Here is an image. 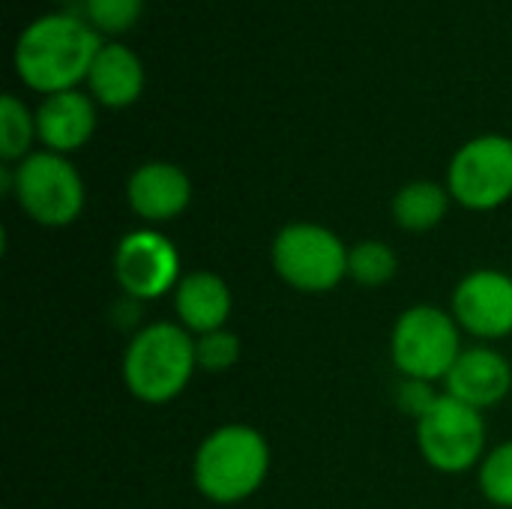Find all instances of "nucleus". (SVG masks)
Listing matches in <instances>:
<instances>
[{
    "label": "nucleus",
    "instance_id": "423d86ee",
    "mask_svg": "<svg viewBox=\"0 0 512 509\" xmlns=\"http://www.w3.org/2000/svg\"><path fill=\"white\" fill-rule=\"evenodd\" d=\"M462 351V327L456 324L453 312L429 303L405 309L390 333L393 366L408 381L444 384Z\"/></svg>",
    "mask_w": 512,
    "mask_h": 509
},
{
    "label": "nucleus",
    "instance_id": "dca6fc26",
    "mask_svg": "<svg viewBox=\"0 0 512 509\" xmlns=\"http://www.w3.org/2000/svg\"><path fill=\"white\" fill-rule=\"evenodd\" d=\"M453 195L447 189V183H435V180H411L405 186H399V192L393 195L390 213L393 222L408 231V234H429L435 231L447 213H450Z\"/></svg>",
    "mask_w": 512,
    "mask_h": 509
},
{
    "label": "nucleus",
    "instance_id": "4be33fe9",
    "mask_svg": "<svg viewBox=\"0 0 512 509\" xmlns=\"http://www.w3.org/2000/svg\"><path fill=\"white\" fill-rule=\"evenodd\" d=\"M438 399V393L432 390V384H423V381H408V378H402V384H399V390H396V405H399V411L402 414H411L414 420H420L426 411H429V405Z\"/></svg>",
    "mask_w": 512,
    "mask_h": 509
},
{
    "label": "nucleus",
    "instance_id": "9b49d317",
    "mask_svg": "<svg viewBox=\"0 0 512 509\" xmlns=\"http://www.w3.org/2000/svg\"><path fill=\"white\" fill-rule=\"evenodd\" d=\"M126 204L147 228L168 225L189 210L192 180L174 162L165 159L144 162L126 180Z\"/></svg>",
    "mask_w": 512,
    "mask_h": 509
},
{
    "label": "nucleus",
    "instance_id": "6e6552de",
    "mask_svg": "<svg viewBox=\"0 0 512 509\" xmlns=\"http://www.w3.org/2000/svg\"><path fill=\"white\" fill-rule=\"evenodd\" d=\"M453 201L471 213H492L512 198V138L486 132L465 141L447 165Z\"/></svg>",
    "mask_w": 512,
    "mask_h": 509
},
{
    "label": "nucleus",
    "instance_id": "aec40b11",
    "mask_svg": "<svg viewBox=\"0 0 512 509\" xmlns=\"http://www.w3.org/2000/svg\"><path fill=\"white\" fill-rule=\"evenodd\" d=\"M144 3L147 0H84V18L102 36H123L141 21Z\"/></svg>",
    "mask_w": 512,
    "mask_h": 509
},
{
    "label": "nucleus",
    "instance_id": "4468645a",
    "mask_svg": "<svg viewBox=\"0 0 512 509\" xmlns=\"http://www.w3.org/2000/svg\"><path fill=\"white\" fill-rule=\"evenodd\" d=\"M171 297H174L177 324L192 336H204V333L228 327V318L234 312L231 288L213 270L183 273V279H180V285L174 288Z\"/></svg>",
    "mask_w": 512,
    "mask_h": 509
},
{
    "label": "nucleus",
    "instance_id": "a211bd4d",
    "mask_svg": "<svg viewBox=\"0 0 512 509\" xmlns=\"http://www.w3.org/2000/svg\"><path fill=\"white\" fill-rule=\"evenodd\" d=\"M399 273V255L384 240H360L348 249V279L360 288H384Z\"/></svg>",
    "mask_w": 512,
    "mask_h": 509
},
{
    "label": "nucleus",
    "instance_id": "1a4fd4ad",
    "mask_svg": "<svg viewBox=\"0 0 512 509\" xmlns=\"http://www.w3.org/2000/svg\"><path fill=\"white\" fill-rule=\"evenodd\" d=\"M111 267L120 291L138 303H150V300H162L165 294H174V288L183 279L180 249L168 234L147 225L117 240Z\"/></svg>",
    "mask_w": 512,
    "mask_h": 509
},
{
    "label": "nucleus",
    "instance_id": "f8f14e48",
    "mask_svg": "<svg viewBox=\"0 0 512 509\" xmlns=\"http://www.w3.org/2000/svg\"><path fill=\"white\" fill-rule=\"evenodd\" d=\"M96 99L84 90H63L42 96L36 108V138L42 150L69 156L90 144L99 126Z\"/></svg>",
    "mask_w": 512,
    "mask_h": 509
},
{
    "label": "nucleus",
    "instance_id": "6ab92c4d",
    "mask_svg": "<svg viewBox=\"0 0 512 509\" xmlns=\"http://www.w3.org/2000/svg\"><path fill=\"white\" fill-rule=\"evenodd\" d=\"M477 483L492 507L512 509V441H504L486 453L477 468Z\"/></svg>",
    "mask_w": 512,
    "mask_h": 509
},
{
    "label": "nucleus",
    "instance_id": "f3484780",
    "mask_svg": "<svg viewBox=\"0 0 512 509\" xmlns=\"http://www.w3.org/2000/svg\"><path fill=\"white\" fill-rule=\"evenodd\" d=\"M36 111H30L15 93L0 99V159L3 165H15L33 153L36 144Z\"/></svg>",
    "mask_w": 512,
    "mask_h": 509
},
{
    "label": "nucleus",
    "instance_id": "f257e3e1",
    "mask_svg": "<svg viewBox=\"0 0 512 509\" xmlns=\"http://www.w3.org/2000/svg\"><path fill=\"white\" fill-rule=\"evenodd\" d=\"M102 33L72 12H48L30 21L12 48V69L39 96L78 90L102 48Z\"/></svg>",
    "mask_w": 512,
    "mask_h": 509
},
{
    "label": "nucleus",
    "instance_id": "9d476101",
    "mask_svg": "<svg viewBox=\"0 0 512 509\" xmlns=\"http://www.w3.org/2000/svg\"><path fill=\"white\" fill-rule=\"evenodd\" d=\"M450 312L462 333L480 342H498L512 336V276L495 267L471 270L459 279Z\"/></svg>",
    "mask_w": 512,
    "mask_h": 509
},
{
    "label": "nucleus",
    "instance_id": "2eb2a0df",
    "mask_svg": "<svg viewBox=\"0 0 512 509\" xmlns=\"http://www.w3.org/2000/svg\"><path fill=\"white\" fill-rule=\"evenodd\" d=\"M144 84H147L144 63L123 42H105L87 75V93L96 99V105L111 111H123L135 105L144 93Z\"/></svg>",
    "mask_w": 512,
    "mask_h": 509
},
{
    "label": "nucleus",
    "instance_id": "ddd939ff",
    "mask_svg": "<svg viewBox=\"0 0 512 509\" xmlns=\"http://www.w3.org/2000/svg\"><path fill=\"white\" fill-rule=\"evenodd\" d=\"M444 393L477 411L495 408L512 393L510 360L492 345L465 348L444 381Z\"/></svg>",
    "mask_w": 512,
    "mask_h": 509
},
{
    "label": "nucleus",
    "instance_id": "0eeeda50",
    "mask_svg": "<svg viewBox=\"0 0 512 509\" xmlns=\"http://www.w3.org/2000/svg\"><path fill=\"white\" fill-rule=\"evenodd\" d=\"M417 447L423 462L438 474H465L486 459L483 411L438 393L429 411L417 420Z\"/></svg>",
    "mask_w": 512,
    "mask_h": 509
},
{
    "label": "nucleus",
    "instance_id": "412c9836",
    "mask_svg": "<svg viewBox=\"0 0 512 509\" xmlns=\"http://www.w3.org/2000/svg\"><path fill=\"white\" fill-rule=\"evenodd\" d=\"M240 354H243V342L228 327L213 330V333H204V336H195V363H198V372L222 375V372H228V369L237 366Z\"/></svg>",
    "mask_w": 512,
    "mask_h": 509
},
{
    "label": "nucleus",
    "instance_id": "7ed1b4c3",
    "mask_svg": "<svg viewBox=\"0 0 512 509\" xmlns=\"http://www.w3.org/2000/svg\"><path fill=\"white\" fill-rule=\"evenodd\" d=\"M123 384L144 405H168L186 393L195 363V336L177 321H153L141 327L123 351Z\"/></svg>",
    "mask_w": 512,
    "mask_h": 509
},
{
    "label": "nucleus",
    "instance_id": "39448f33",
    "mask_svg": "<svg viewBox=\"0 0 512 509\" xmlns=\"http://www.w3.org/2000/svg\"><path fill=\"white\" fill-rule=\"evenodd\" d=\"M345 240L318 222H291L270 243L276 276L300 294H330L348 279Z\"/></svg>",
    "mask_w": 512,
    "mask_h": 509
},
{
    "label": "nucleus",
    "instance_id": "f03ea898",
    "mask_svg": "<svg viewBox=\"0 0 512 509\" xmlns=\"http://www.w3.org/2000/svg\"><path fill=\"white\" fill-rule=\"evenodd\" d=\"M273 453L255 426L225 423L204 435L192 459L198 495L216 507H234L261 492L270 477Z\"/></svg>",
    "mask_w": 512,
    "mask_h": 509
},
{
    "label": "nucleus",
    "instance_id": "20e7f679",
    "mask_svg": "<svg viewBox=\"0 0 512 509\" xmlns=\"http://www.w3.org/2000/svg\"><path fill=\"white\" fill-rule=\"evenodd\" d=\"M3 189L39 228H69L87 201L81 171L69 156L33 150L15 165H3Z\"/></svg>",
    "mask_w": 512,
    "mask_h": 509
}]
</instances>
